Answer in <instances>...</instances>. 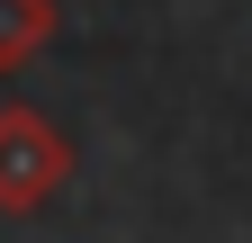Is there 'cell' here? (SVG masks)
<instances>
[{
	"label": "cell",
	"mask_w": 252,
	"mask_h": 243,
	"mask_svg": "<svg viewBox=\"0 0 252 243\" xmlns=\"http://www.w3.org/2000/svg\"><path fill=\"white\" fill-rule=\"evenodd\" d=\"M72 180V144L45 108H0V216H36Z\"/></svg>",
	"instance_id": "1"
},
{
	"label": "cell",
	"mask_w": 252,
	"mask_h": 243,
	"mask_svg": "<svg viewBox=\"0 0 252 243\" xmlns=\"http://www.w3.org/2000/svg\"><path fill=\"white\" fill-rule=\"evenodd\" d=\"M54 45V0H0V72H27Z\"/></svg>",
	"instance_id": "2"
}]
</instances>
